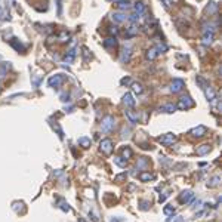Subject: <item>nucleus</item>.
<instances>
[{"label": "nucleus", "mask_w": 222, "mask_h": 222, "mask_svg": "<svg viewBox=\"0 0 222 222\" xmlns=\"http://www.w3.org/2000/svg\"><path fill=\"white\" fill-rule=\"evenodd\" d=\"M139 179L141 181H150V179H154V175L150 172H144V173L139 175Z\"/></svg>", "instance_id": "412c9836"}, {"label": "nucleus", "mask_w": 222, "mask_h": 222, "mask_svg": "<svg viewBox=\"0 0 222 222\" xmlns=\"http://www.w3.org/2000/svg\"><path fill=\"white\" fill-rule=\"evenodd\" d=\"M114 161L119 164V166H126V158H123V157H114Z\"/></svg>", "instance_id": "b1692460"}, {"label": "nucleus", "mask_w": 222, "mask_h": 222, "mask_svg": "<svg viewBox=\"0 0 222 222\" xmlns=\"http://www.w3.org/2000/svg\"><path fill=\"white\" fill-rule=\"evenodd\" d=\"M191 107H194V101H192L189 96L181 98L179 102H178V108H179V110H188V108H191Z\"/></svg>", "instance_id": "f03ea898"}, {"label": "nucleus", "mask_w": 222, "mask_h": 222, "mask_svg": "<svg viewBox=\"0 0 222 222\" xmlns=\"http://www.w3.org/2000/svg\"><path fill=\"white\" fill-rule=\"evenodd\" d=\"M192 199H194L192 191H184V192L181 194V197H179V202H181V203H185V205H188Z\"/></svg>", "instance_id": "423d86ee"}, {"label": "nucleus", "mask_w": 222, "mask_h": 222, "mask_svg": "<svg viewBox=\"0 0 222 222\" xmlns=\"http://www.w3.org/2000/svg\"><path fill=\"white\" fill-rule=\"evenodd\" d=\"M124 19H126V15H124V14H121V12H114V14H113V21H114V22H117V24L123 22Z\"/></svg>", "instance_id": "2eb2a0df"}, {"label": "nucleus", "mask_w": 222, "mask_h": 222, "mask_svg": "<svg viewBox=\"0 0 222 222\" xmlns=\"http://www.w3.org/2000/svg\"><path fill=\"white\" fill-rule=\"evenodd\" d=\"M145 166H147V160H145V158H141V160L138 161L136 169H138V170H141V169H142V167H145Z\"/></svg>", "instance_id": "bb28decb"}, {"label": "nucleus", "mask_w": 222, "mask_h": 222, "mask_svg": "<svg viewBox=\"0 0 222 222\" xmlns=\"http://www.w3.org/2000/svg\"><path fill=\"white\" fill-rule=\"evenodd\" d=\"M126 34H127V37H133L135 34H138V27H136V24H132V25H130V27L127 28Z\"/></svg>", "instance_id": "aec40b11"}, {"label": "nucleus", "mask_w": 222, "mask_h": 222, "mask_svg": "<svg viewBox=\"0 0 222 222\" xmlns=\"http://www.w3.org/2000/svg\"><path fill=\"white\" fill-rule=\"evenodd\" d=\"M110 2H120V0H110Z\"/></svg>", "instance_id": "f704fd0d"}, {"label": "nucleus", "mask_w": 222, "mask_h": 222, "mask_svg": "<svg viewBox=\"0 0 222 222\" xmlns=\"http://www.w3.org/2000/svg\"><path fill=\"white\" fill-rule=\"evenodd\" d=\"M67 39H68V34H67V33H62V34H61V42H67Z\"/></svg>", "instance_id": "72a5a7b5"}, {"label": "nucleus", "mask_w": 222, "mask_h": 222, "mask_svg": "<svg viewBox=\"0 0 222 222\" xmlns=\"http://www.w3.org/2000/svg\"><path fill=\"white\" fill-rule=\"evenodd\" d=\"M175 110H176V105H173V104H166V105L160 107V111H163V113H173Z\"/></svg>", "instance_id": "dca6fc26"}, {"label": "nucleus", "mask_w": 222, "mask_h": 222, "mask_svg": "<svg viewBox=\"0 0 222 222\" xmlns=\"http://www.w3.org/2000/svg\"><path fill=\"white\" fill-rule=\"evenodd\" d=\"M110 33H111V34H117V33H119L117 27H110Z\"/></svg>", "instance_id": "2f4dec72"}, {"label": "nucleus", "mask_w": 222, "mask_h": 222, "mask_svg": "<svg viewBox=\"0 0 222 222\" xmlns=\"http://www.w3.org/2000/svg\"><path fill=\"white\" fill-rule=\"evenodd\" d=\"M205 133H206V127H205V126H199V127H195V129H192V130H191V135H192V136H195V138L203 136Z\"/></svg>", "instance_id": "6e6552de"}, {"label": "nucleus", "mask_w": 222, "mask_h": 222, "mask_svg": "<svg viewBox=\"0 0 222 222\" xmlns=\"http://www.w3.org/2000/svg\"><path fill=\"white\" fill-rule=\"evenodd\" d=\"M216 9H218V5H216V3H213V2L210 3V6H207V12H209V14H215V12H216Z\"/></svg>", "instance_id": "5701e85b"}, {"label": "nucleus", "mask_w": 222, "mask_h": 222, "mask_svg": "<svg viewBox=\"0 0 222 222\" xmlns=\"http://www.w3.org/2000/svg\"><path fill=\"white\" fill-rule=\"evenodd\" d=\"M219 181H221V178H219V176H215V178L210 181L209 185H210V187H216V185H219Z\"/></svg>", "instance_id": "cd10ccee"}, {"label": "nucleus", "mask_w": 222, "mask_h": 222, "mask_svg": "<svg viewBox=\"0 0 222 222\" xmlns=\"http://www.w3.org/2000/svg\"><path fill=\"white\" fill-rule=\"evenodd\" d=\"M126 116H127V119L130 120V123H132V124L138 123V114H136V113H133L132 110H127V111H126Z\"/></svg>", "instance_id": "4468645a"}, {"label": "nucleus", "mask_w": 222, "mask_h": 222, "mask_svg": "<svg viewBox=\"0 0 222 222\" xmlns=\"http://www.w3.org/2000/svg\"><path fill=\"white\" fill-rule=\"evenodd\" d=\"M123 102L126 104L127 107H133V105H135V99H133L132 93H126V95L123 96Z\"/></svg>", "instance_id": "f8f14e48"}, {"label": "nucleus", "mask_w": 222, "mask_h": 222, "mask_svg": "<svg viewBox=\"0 0 222 222\" xmlns=\"http://www.w3.org/2000/svg\"><path fill=\"white\" fill-rule=\"evenodd\" d=\"M158 55V52H157V48H153V49H150V51L147 52V59H150V61H153L154 58Z\"/></svg>", "instance_id": "4be33fe9"}, {"label": "nucleus", "mask_w": 222, "mask_h": 222, "mask_svg": "<svg viewBox=\"0 0 222 222\" xmlns=\"http://www.w3.org/2000/svg\"><path fill=\"white\" fill-rule=\"evenodd\" d=\"M129 83H130V79H129V77L121 79V85H129Z\"/></svg>", "instance_id": "473e14b6"}, {"label": "nucleus", "mask_w": 222, "mask_h": 222, "mask_svg": "<svg viewBox=\"0 0 222 222\" xmlns=\"http://www.w3.org/2000/svg\"><path fill=\"white\" fill-rule=\"evenodd\" d=\"M161 2H163V5H164V8H166V9H169V8H170V5H172L170 0H161Z\"/></svg>", "instance_id": "7c9ffc66"}, {"label": "nucleus", "mask_w": 222, "mask_h": 222, "mask_svg": "<svg viewBox=\"0 0 222 222\" xmlns=\"http://www.w3.org/2000/svg\"><path fill=\"white\" fill-rule=\"evenodd\" d=\"M182 89H184V80H181V79H175V80L172 82L170 92H173V93H178V92H181Z\"/></svg>", "instance_id": "7ed1b4c3"}, {"label": "nucleus", "mask_w": 222, "mask_h": 222, "mask_svg": "<svg viewBox=\"0 0 222 222\" xmlns=\"http://www.w3.org/2000/svg\"><path fill=\"white\" fill-rule=\"evenodd\" d=\"M62 80H64V76H61V74L52 76L51 79H49V85H51V86H55V87H58V86H61Z\"/></svg>", "instance_id": "0eeeda50"}, {"label": "nucleus", "mask_w": 222, "mask_h": 222, "mask_svg": "<svg viewBox=\"0 0 222 222\" xmlns=\"http://www.w3.org/2000/svg\"><path fill=\"white\" fill-rule=\"evenodd\" d=\"M175 141H176V136H175L173 133H166L164 136L160 138V142H161L163 145H172Z\"/></svg>", "instance_id": "39448f33"}, {"label": "nucleus", "mask_w": 222, "mask_h": 222, "mask_svg": "<svg viewBox=\"0 0 222 222\" xmlns=\"http://www.w3.org/2000/svg\"><path fill=\"white\" fill-rule=\"evenodd\" d=\"M132 87H133V90H135L136 93H142V90H144V89H142V86L139 85V83H133Z\"/></svg>", "instance_id": "c85d7f7f"}, {"label": "nucleus", "mask_w": 222, "mask_h": 222, "mask_svg": "<svg viewBox=\"0 0 222 222\" xmlns=\"http://www.w3.org/2000/svg\"><path fill=\"white\" fill-rule=\"evenodd\" d=\"M133 9H135V14L136 15H142L144 12H145V5L142 3V2H138V3H135V6H133Z\"/></svg>", "instance_id": "9d476101"}, {"label": "nucleus", "mask_w": 222, "mask_h": 222, "mask_svg": "<svg viewBox=\"0 0 222 222\" xmlns=\"http://www.w3.org/2000/svg\"><path fill=\"white\" fill-rule=\"evenodd\" d=\"M116 45H117V40L114 37H108L107 40H104V46L105 48H114Z\"/></svg>", "instance_id": "f3484780"}, {"label": "nucleus", "mask_w": 222, "mask_h": 222, "mask_svg": "<svg viewBox=\"0 0 222 222\" xmlns=\"http://www.w3.org/2000/svg\"><path fill=\"white\" fill-rule=\"evenodd\" d=\"M130 157H132V150H130V148H124V150H123V158L127 160V158H130Z\"/></svg>", "instance_id": "a878e982"}, {"label": "nucleus", "mask_w": 222, "mask_h": 222, "mask_svg": "<svg viewBox=\"0 0 222 222\" xmlns=\"http://www.w3.org/2000/svg\"><path fill=\"white\" fill-rule=\"evenodd\" d=\"M209 151H210V147H209L207 144H203V145L197 147V154H200V155H203V154H207Z\"/></svg>", "instance_id": "a211bd4d"}, {"label": "nucleus", "mask_w": 222, "mask_h": 222, "mask_svg": "<svg viewBox=\"0 0 222 222\" xmlns=\"http://www.w3.org/2000/svg\"><path fill=\"white\" fill-rule=\"evenodd\" d=\"M101 150L105 154H110L113 151V142H111V139H102L101 141Z\"/></svg>", "instance_id": "20e7f679"}, {"label": "nucleus", "mask_w": 222, "mask_h": 222, "mask_svg": "<svg viewBox=\"0 0 222 222\" xmlns=\"http://www.w3.org/2000/svg\"><path fill=\"white\" fill-rule=\"evenodd\" d=\"M130 59V48H124L121 51V56H120V61L121 62H127Z\"/></svg>", "instance_id": "1a4fd4ad"}, {"label": "nucleus", "mask_w": 222, "mask_h": 222, "mask_svg": "<svg viewBox=\"0 0 222 222\" xmlns=\"http://www.w3.org/2000/svg\"><path fill=\"white\" fill-rule=\"evenodd\" d=\"M79 144H82L85 148H87V147L90 145V139H87V138H80V139H79Z\"/></svg>", "instance_id": "393cba45"}, {"label": "nucleus", "mask_w": 222, "mask_h": 222, "mask_svg": "<svg viewBox=\"0 0 222 222\" xmlns=\"http://www.w3.org/2000/svg\"><path fill=\"white\" fill-rule=\"evenodd\" d=\"M114 117H111V116H105L102 119V123H101V129H102V132H111L113 129H114Z\"/></svg>", "instance_id": "f257e3e1"}, {"label": "nucleus", "mask_w": 222, "mask_h": 222, "mask_svg": "<svg viewBox=\"0 0 222 222\" xmlns=\"http://www.w3.org/2000/svg\"><path fill=\"white\" fill-rule=\"evenodd\" d=\"M205 93H206V98L210 101V102H213L215 99H216V95H215V92L209 87V86H206L205 87Z\"/></svg>", "instance_id": "9b49d317"}, {"label": "nucleus", "mask_w": 222, "mask_h": 222, "mask_svg": "<svg viewBox=\"0 0 222 222\" xmlns=\"http://www.w3.org/2000/svg\"><path fill=\"white\" fill-rule=\"evenodd\" d=\"M212 40H213V31H210V33L205 31V36H203V43H205V45H210V43H212Z\"/></svg>", "instance_id": "6ab92c4d"}, {"label": "nucleus", "mask_w": 222, "mask_h": 222, "mask_svg": "<svg viewBox=\"0 0 222 222\" xmlns=\"http://www.w3.org/2000/svg\"><path fill=\"white\" fill-rule=\"evenodd\" d=\"M164 213L166 215H173L175 213V209L173 207H164Z\"/></svg>", "instance_id": "c756f323"}, {"label": "nucleus", "mask_w": 222, "mask_h": 222, "mask_svg": "<svg viewBox=\"0 0 222 222\" xmlns=\"http://www.w3.org/2000/svg\"><path fill=\"white\" fill-rule=\"evenodd\" d=\"M117 8L120 11H127V9H130V2L129 0H120V2H117Z\"/></svg>", "instance_id": "ddd939ff"}]
</instances>
